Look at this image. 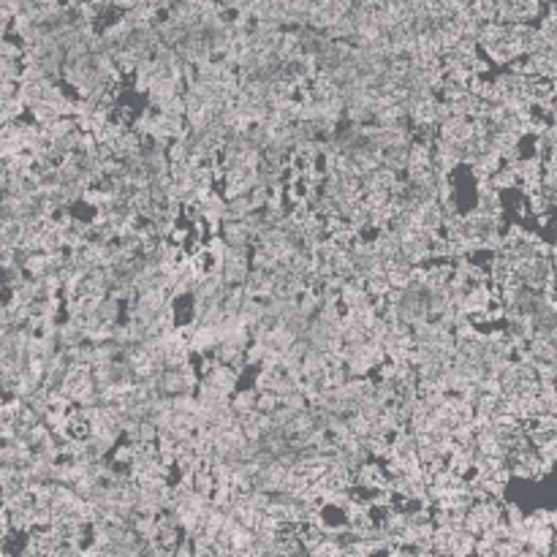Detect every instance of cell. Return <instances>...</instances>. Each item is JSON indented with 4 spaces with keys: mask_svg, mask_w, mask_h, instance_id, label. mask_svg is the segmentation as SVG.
<instances>
[{
    "mask_svg": "<svg viewBox=\"0 0 557 557\" xmlns=\"http://www.w3.org/2000/svg\"><path fill=\"white\" fill-rule=\"evenodd\" d=\"M221 237L231 248H253V231L248 228L245 221H223Z\"/></svg>",
    "mask_w": 557,
    "mask_h": 557,
    "instance_id": "cell-1",
    "label": "cell"
},
{
    "mask_svg": "<svg viewBox=\"0 0 557 557\" xmlns=\"http://www.w3.org/2000/svg\"><path fill=\"white\" fill-rule=\"evenodd\" d=\"M280 408V397L275 392H258V403H255V410L261 413H275Z\"/></svg>",
    "mask_w": 557,
    "mask_h": 557,
    "instance_id": "cell-3",
    "label": "cell"
},
{
    "mask_svg": "<svg viewBox=\"0 0 557 557\" xmlns=\"http://www.w3.org/2000/svg\"><path fill=\"white\" fill-rule=\"evenodd\" d=\"M255 403H258V389H255V386L237 389V392L231 394V408H234L239 416H245V413L255 410Z\"/></svg>",
    "mask_w": 557,
    "mask_h": 557,
    "instance_id": "cell-2",
    "label": "cell"
},
{
    "mask_svg": "<svg viewBox=\"0 0 557 557\" xmlns=\"http://www.w3.org/2000/svg\"><path fill=\"white\" fill-rule=\"evenodd\" d=\"M3 406H6V397H3V389H0V422H3Z\"/></svg>",
    "mask_w": 557,
    "mask_h": 557,
    "instance_id": "cell-5",
    "label": "cell"
},
{
    "mask_svg": "<svg viewBox=\"0 0 557 557\" xmlns=\"http://www.w3.org/2000/svg\"><path fill=\"white\" fill-rule=\"evenodd\" d=\"M552 528H555V530H557V508H555V511H552Z\"/></svg>",
    "mask_w": 557,
    "mask_h": 557,
    "instance_id": "cell-6",
    "label": "cell"
},
{
    "mask_svg": "<svg viewBox=\"0 0 557 557\" xmlns=\"http://www.w3.org/2000/svg\"><path fill=\"white\" fill-rule=\"evenodd\" d=\"M538 452H541V459H544V462L555 465V462H557V438H549L547 443H541V446H538Z\"/></svg>",
    "mask_w": 557,
    "mask_h": 557,
    "instance_id": "cell-4",
    "label": "cell"
}]
</instances>
